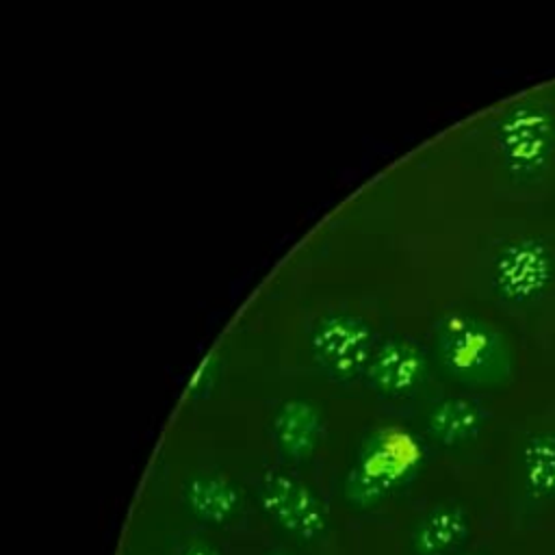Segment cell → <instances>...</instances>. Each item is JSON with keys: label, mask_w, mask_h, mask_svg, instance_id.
<instances>
[{"label": "cell", "mask_w": 555, "mask_h": 555, "mask_svg": "<svg viewBox=\"0 0 555 555\" xmlns=\"http://www.w3.org/2000/svg\"><path fill=\"white\" fill-rule=\"evenodd\" d=\"M434 351L442 373L468 390H499L514 377L507 336L473 312H447L436 323Z\"/></svg>", "instance_id": "cell-1"}, {"label": "cell", "mask_w": 555, "mask_h": 555, "mask_svg": "<svg viewBox=\"0 0 555 555\" xmlns=\"http://www.w3.org/2000/svg\"><path fill=\"white\" fill-rule=\"evenodd\" d=\"M425 451L421 440L397 425L366 431L347 466L343 494L347 505L371 509L408 486L421 470Z\"/></svg>", "instance_id": "cell-2"}, {"label": "cell", "mask_w": 555, "mask_h": 555, "mask_svg": "<svg viewBox=\"0 0 555 555\" xmlns=\"http://www.w3.org/2000/svg\"><path fill=\"white\" fill-rule=\"evenodd\" d=\"M505 171L518 182L540 180L555 160V106L540 95L514 100L494 126Z\"/></svg>", "instance_id": "cell-3"}, {"label": "cell", "mask_w": 555, "mask_h": 555, "mask_svg": "<svg viewBox=\"0 0 555 555\" xmlns=\"http://www.w3.org/2000/svg\"><path fill=\"white\" fill-rule=\"evenodd\" d=\"M555 282V251L542 236L507 241L494 256L490 284L496 297L512 306H529Z\"/></svg>", "instance_id": "cell-4"}, {"label": "cell", "mask_w": 555, "mask_h": 555, "mask_svg": "<svg viewBox=\"0 0 555 555\" xmlns=\"http://www.w3.org/2000/svg\"><path fill=\"white\" fill-rule=\"evenodd\" d=\"M258 505L288 535L317 540L327 529V512L319 494L299 477L269 468L258 479Z\"/></svg>", "instance_id": "cell-5"}, {"label": "cell", "mask_w": 555, "mask_h": 555, "mask_svg": "<svg viewBox=\"0 0 555 555\" xmlns=\"http://www.w3.org/2000/svg\"><path fill=\"white\" fill-rule=\"evenodd\" d=\"M373 332L366 321L336 312L323 317L310 334V351L321 369L334 377H353L373 356Z\"/></svg>", "instance_id": "cell-6"}, {"label": "cell", "mask_w": 555, "mask_h": 555, "mask_svg": "<svg viewBox=\"0 0 555 555\" xmlns=\"http://www.w3.org/2000/svg\"><path fill=\"white\" fill-rule=\"evenodd\" d=\"M364 373L377 392L403 397L423 386L427 377V356L412 340L386 338L373 349Z\"/></svg>", "instance_id": "cell-7"}, {"label": "cell", "mask_w": 555, "mask_h": 555, "mask_svg": "<svg viewBox=\"0 0 555 555\" xmlns=\"http://www.w3.org/2000/svg\"><path fill=\"white\" fill-rule=\"evenodd\" d=\"M323 434V418L314 403L301 397L286 399L271 418V436L288 462H306L314 455Z\"/></svg>", "instance_id": "cell-8"}, {"label": "cell", "mask_w": 555, "mask_h": 555, "mask_svg": "<svg viewBox=\"0 0 555 555\" xmlns=\"http://www.w3.org/2000/svg\"><path fill=\"white\" fill-rule=\"evenodd\" d=\"M470 533V516L457 503H440L425 512L410 531V555H451Z\"/></svg>", "instance_id": "cell-9"}, {"label": "cell", "mask_w": 555, "mask_h": 555, "mask_svg": "<svg viewBox=\"0 0 555 555\" xmlns=\"http://www.w3.org/2000/svg\"><path fill=\"white\" fill-rule=\"evenodd\" d=\"M182 501L191 516L206 525H225L241 512V490L219 473H193L182 486Z\"/></svg>", "instance_id": "cell-10"}, {"label": "cell", "mask_w": 555, "mask_h": 555, "mask_svg": "<svg viewBox=\"0 0 555 555\" xmlns=\"http://www.w3.org/2000/svg\"><path fill=\"white\" fill-rule=\"evenodd\" d=\"M486 412L470 399L444 397L429 405L425 412V431L442 447H462L473 442L483 425Z\"/></svg>", "instance_id": "cell-11"}, {"label": "cell", "mask_w": 555, "mask_h": 555, "mask_svg": "<svg viewBox=\"0 0 555 555\" xmlns=\"http://www.w3.org/2000/svg\"><path fill=\"white\" fill-rule=\"evenodd\" d=\"M518 479L527 496L555 501V429L533 431L518 451Z\"/></svg>", "instance_id": "cell-12"}, {"label": "cell", "mask_w": 555, "mask_h": 555, "mask_svg": "<svg viewBox=\"0 0 555 555\" xmlns=\"http://www.w3.org/2000/svg\"><path fill=\"white\" fill-rule=\"evenodd\" d=\"M215 379H217V375L212 373V362H206V364L199 369V373L195 375V379L191 382V386H189V395H191V397H195V399L206 397V395L212 390Z\"/></svg>", "instance_id": "cell-13"}, {"label": "cell", "mask_w": 555, "mask_h": 555, "mask_svg": "<svg viewBox=\"0 0 555 555\" xmlns=\"http://www.w3.org/2000/svg\"><path fill=\"white\" fill-rule=\"evenodd\" d=\"M176 555H221V551L206 540H191Z\"/></svg>", "instance_id": "cell-14"}, {"label": "cell", "mask_w": 555, "mask_h": 555, "mask_svg": "<svg viewBox=\"0 0 555 555\" xmlns=\"http://www.w3.org/2000/svg\"><path fill=\"white\" fill-rule=\"evenodd\" d=\"M267 555H288V553H286V551H280V548H278V551H271V553H267Z\"/></svg>", "instance_id": "cell-15"}, {"label": "cell", "mask_w": 555, "mask_h": 555, "mask_svg": "<svg viewBox=\"0 0 555 555\" xmlns=\"http://www.w3.org/2000/svg\"><path fill=\"white\" fill-rule=\"evenodd\" d=\"M473 555H475V553H473Z\"/></svg>", "instance_id": "cell-16"}]
</instances>
